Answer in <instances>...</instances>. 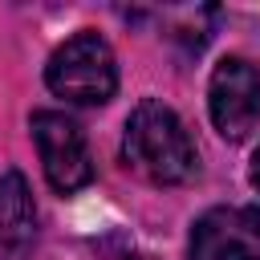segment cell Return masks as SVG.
Listing matches in <instances>:
<instances>
[{"label": "cell", "instance_id": "cell-1", "mask_svg": "<svg viewBox=\"0 0 260 260\" xmlns=\"http://www.w3.org/2000/svg\"><path fill=\"white\" fill-rule=\"evenodd\" d=\"M122 158L130 171H138L142 179L162 183V187L191 179L195 162H199L183 118L154 98H146L130 110L126 130H122Z\"/></svg>", "mask_w": 260, "mask_h": 260}, {"label": "cell", "instance_id": "cell-2", "mask_svg": "<svg viewBox=\"0 0 260 260\" xmlns=\"http://www.w3.org/2000/svg\"><path fill=\"white\" fill-rule=\"evenodd\" d=\"M45 85L73 102V106H102L114 98L118 89V61L114 49L106 45V37L98 32H77L69 37L45 65Z\"/></svg>", "mask_w": 260, "mask_h": 260}, {"label": "cell", "instance_id": "cell-3", "mask_svg": "<svg viewBox=\"0 0 260 260\" xmlns=\"http://www.w3.org/2000/svg\"><path fill=\"white\" fill-rule=\"evenodd\" d=\"M28 126H32V142H37V154H41L49 187L61 191V195L81 191L93 179V158H89L81 126L73 118L57 114V110H37Z\"/></svg>", "mask_w": 260, "mask_h": 260}, {"label": "cell", "instance_id": "cell-4", "mask_svg": "<svg viewBox=\"0 0 260 260\" xmlns=\"http://www.w3.org/2000/svg\"><path fill=\"white\" fill-rule=\"evenodd\" d=\"M207 110L223 138L240 142L260 122V69L248 57H223L211 69Z\"/></svg>", "mask_w": 260, "mask_h": 260}, {"label": "cell", "instance_id": "cell-5", "mask_svg": "<svg viewBox=\"0 0 260 260\" xmlns=\"http://www.w3.org/2000/svg\"><path fill=\"white\" fill-rule=\"evenodd\" d=\"M191 260H260V203L203 211L191 228Z\"/></svg>", "mask_w": 260, "mask_h": 260}, {"label": "cell", "instance_id": "cell-6", "mask_svg": "<svg viewBox=\"0 0 260 260\" xmlns=\"http://www.w3.org/2000/svg\"><path fill=\"white\" fill-rule=\"evenodd\" d=\"M37 236V207L24 187V175H0V260H24Z\"/></svg>", "mask_w": 260, "mask_h": 260}, {"label": "cell", "instance_id": "cell-7", "mask_svg": "<svg viewBox=\"0 0 260 260\" xmlns=\"http://www.w3.org/2000/svg\"><path fill=\"white\" fill-rule=\"evenodd\" d=\"M248 179H252V187H256V191H260V150H256V154H252V175H248Z\"/></svg>", "mask_w": 260, "mask_h": 260}]
</instances>
